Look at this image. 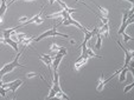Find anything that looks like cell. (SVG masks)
Masks as SVG:
<instances>
[{"instance_id":"14","label":"cell","mask_w":134,"mask_h":100,"mask_svg":"<svg viewBox=\"0 0 134 100\" xmlns=\"http://www.w3.org/2000/svg\"><path fill=\"white\" fill-rule=\"evenodd\" d=\"M96 7L97 8H99V10H100V12H101V15H103V17H108V10H106V8H103V7H102V6H100V5H96Z\"/></svg>"},{"instance_id":"19","label":"cell","mask_w":134,"mask_h":100,"mask_svg":"<svg viewBox=\"0 0 134 100\" xmlns=\"http://www.w3.org/2000/svg\"><path fill=\"white\" fill-rule=\"evenodd\" d=\"M58 53H62V54L66 55V54H68V50H66L65 47H59V50H58Z\"/></svg>"},{"instance_id":"13","label":"cell","mask_w":134,"mask_h":100,"mask_svg":"<svg viewBox=\"0 0 134 100\" xmlns=\"http://www.w3.org/2000/svg\"><path fill=\"white\" fill-rule=\"evenodd\" d=\"M101 45H102V35L100 32H97V40H96V50H101Z\"/></svg>"},{"instance_id":"7","label":"cell","mask_w":134,"mask_h":100,"mask_svg":"<svg viewBox=\"0 0 134 100\" xmlns=\"http://www.w3.org/2000/svg\"><path fill=\"white\" fill-rule=\"evenodd\" d=\"M63 57H64V54H62V53H58L57 52V54H56V57L53 58V60H52V70H53V72L55 71H57V68H58V65H59V63L62 61V59H63Z\"/></svg>"},{"instance_id":"11","label":"cell","mask_w":134,"mask_h":100,"mask_svg":"<svg viewBox=\"0 0 134 100\" xmlns=\"http://www.w3.org/2000/svg\"><path fill=\"white\" fill-rule=\"evenodd\" d=\"M6 10H7V3H6V0H1V5H0V21L3 20V17L6 13Z\"/></svg>"},{"instance_id":"6","label":"cell","mask_w":134,"mask_h":100,"mask_svg":"<svg viewBox=\"0 0 134 100\" xmlns=\"http://www.w3.org/2000/svg\"><path fill=\"white\" fill-rule=\"evenodd\" d=\"M62 25H64V26H68V25H74V26H76V27H79L80 30H82V28H83V26H82L81 24H80V23H77L76 20H74L72 18L70 17V14L68 15V18H66L65 20H63V21H62Z\"/></svg>"},{"instance_id":"21","label":"cell","mask_w":134,"mask_h":100,"mask_svg":"<svg viewBox=\"0 0 134 100\" xmlns=\"http://www.w3.org/2000/svg\"><path fill=\"white\" fill-rule=\"evenodd\" d=\"M134 87V84H131V85H128V86H126V87H125V90H124V92L125 93H127V92H129V91L132 90V88Z\"/></svg>"},{"instance_id":"17","label":"cell","mask_w":134,"mask_h":100,"mask_svg":"<svg viewBox=\"0 0 134 100\" xmlns=\"http://www.w3.org/2000/svg\"><path fill=\"white\" fill-rule=\"evenodd\" d=\"M7 94V88H4L3 86H0V95L1 97H6Z\"/></svg>"},{"instance_id":"4","label":"cell","mask_w":134,"mask_h":100,"mask_svg":"<svg viewBox=\"0 0 134 100\" xmlns=\"http://www.w3.org/2000/svg\"><path fill=\"white\" fill-rule=\"evenodd\" d=\"M21 84H23V81H21V80H14V81H12V83L3 84V87L4 88H7V90H10V91H12L13 99H15V91L20 87Z\"/></svg>"},{"instance_id":"22","label":"cell","mask_w":134,"mask_h":100,"mask_svg":"<svg viewBox=\"0 0 134 100\" xmlns=\"http://www.w3.org/2000/svg\"><path fill=\"white\" fill-rule=\"evenodd\" d=\"M27 78H33V77H36V75H38L37 73H27Z\"/></svg>"},{"instance_id":"1","label":"cell","mask_w":134,"mask_h":100,"mask_svg":"<svg viewBox=\"0 0 134 100\" xmlns=\"http://www.w3.org/2000/svg\"><path fill=\"white\" fill-rule=\"evenodd\" d=\"M26 47H23V50L20 51V52H18V54H17V57L14 58V59L11 61V63H8V64H6L5 66H4L1 70H0V77H4L5 74H7V73H10V72H12L14 68H18V67H25L24 65H21V64H19V58L21 57V54H23V52H24V50H25Z\"/></svg>"},{"instance_id":"5","label":"cell","mask_w":134,"mask_h":100,"mask_svg":"<svg viewBox=\"0 0 134 100\" xmlns=\"http://www.w3.org/2000/svg\"><path fill=\"white\" fill-rule=\"evenodd\" d=\"M118 44H119L120 48H122V51L125 52V58H126V59H125V65H124V67H128L129 63L132 61V58H133V52H132V51H129V50H127V48H125V46H122L120 41H118Z\"/></svg>"},{"instance_id":"9","label":"cell","mask_w":134,"mask_h":100,"mask_svg":"<svg viewBox=\"0 0 134 100\" xmlns=\"http://www.w3.org/2000/svg\"><path fill=\"white\" fill-rule=\"evenodd\" d=\"M87 60H88V58H79L77 61L75 63V70H80V68L83 67L87 64Z\"/></svg>"},{"instance_id":"3","label":"cell","mask_w":134,"mask_h":100,"mask_svg":"<svg viewBox=\"0 0 134 100\" xmlns=\"http://www.w3.org/2000/svg\"><path fill=\"white\" fill-rule=\"evenodd\" d=\"M61 87H59V83H58V72L55 71L53 72V81H52V85H51V90L49 92V95H48V99H51L56 95V93L61 92Z\"/></svg>"},{"instance_id":"12","label":"cell","mask_w":134,"mask_h":100,"mask_svg":"<svg viewBox=\"0 0 134 100\" xmlns=\"http://www.w3.org/2000/svg\"><path fill=\"white\" fill-rule=\"evenodd\" d=\"M56 1H58V4L62 6V7H63V10L65 11V12H68V14H71V13H75V12H77V10H76V8H69L68 6L65 5V4H64V3H62L61 0H56Z\"/></svg>"},{"instance_id":"23","label":"cell","mask_w":134,"mask_h":100,"mask_svg":"<svg viewBox=\"0 0 134 100\" xmlns=\"http://www.w3.org/2000/svg\"><path fill=\"white\" fill-rule=\"evenodd\" d=\"M125 1H129V3H132V4H134V0H125Z\"/></svg>"},{"instance_id":"24","label":"cell","mask_w":134,"mask_h":100,"mask_svg":"<svg viewBox=\"0 0 134 100\" xmlns=\"http://www.w3.org/2000/svg\"><path fill=\"white\" fill-rule=\"evenodd\" d=\"M55 1H56V0H49V3H50V4H53Z\"/></svg>"},{"instance_id":"18","label":"cell","mask_w":134,"mask_h":100,"mask_svg":"<svg viewBox=\"0 0 134 100\" xmlns=\"http://www.w3.org/2000/svg\"><path fill=\"white\" fill-rule=\"evenodd\" d=\"M122 38H124V41H125V43H128V41H131V40H132V38L129 37L128 34H126L125 32L122 33Z\"/></svg>"},{"instance_id":"16","label":"cell","mask_w":134,"mask_h":100,"mask_svg":"<svg viewBox=\"0 0 134 100\" xmlns=\"http://www.w3.org/2000/svg\"><path fill=\"white\" fill-rule=\"evenodd\" d=\"M86 53H87V55L88 57H93V58H102V57H100V55H96L95 53L91 51V48H87V51H86Z\"/></svg>"},{"instance_id":"15","label":"cell","mask_w":134,"mask_h":100,"mask_svg":"<svg viewBox=\"0 0 134 100\" xmlns=\"http://www.w3.org/2000/svg\"><path fill=\"white\" fill-rule=\"evenodd\" d=\"M55 97L57 98V99H64V100H68V99H69V97H68V95H66V94H64V93L62 92V91H61V92H58V93H56V95H55Z\"/></svg>"},{"instance_id":"2","label":"cell","mask_w":134,"mask_h":100,"mask_svg":"<svg viewBox=\"0 0 134 100\" xmlns=\"http://www.w3.org/2000/svg\"><path fill=\"white\" fill-rule=\"evenodd\" d=\"M56 26L52 28V30H49V31H46V32H44L43 34H41V35H38L37 38H33V41H39V40H42V39H45V38H48V37H62V38H65V39H69V35L68 34H62V33H59L58 31L56 30Z\"/></svg>"},{"instance_id":"20","label":"cell","mask_w":134,"mask_h":100,"mask_svg":"<svg viewBox=\"0 0 134 100\" xmlns=\"http://www.w3.org/2000/svg\"><path fill=\"white\" fill-rule=\"evenodd\" d=\"M58 50H59V47H58L57 44H52V45H51V51H53V52H58Z\"/></svg>"},{"instance_id":"10","label":"cell","mask_w":134,"mask_h":100,"mask_svg":"<svg viewBox=\"0 0 134 100\" xmlns=\"http://www.w3.org/2000/svg\"><path fill=\"white\" fill-rule=\"evenodd\" d=\"M15 30H18V27L10 28V30H1V33H3V35H4V39H8V38H11V35L14 34Z\"/></svg>"},{"instance_id":"8","label":"cell","mask_w":134,"mask_h":100,"mask_svg":"<svg viewBox=\"0 0 134 100\" xmlns=\"http://www.w3.org/2000/svg\"><path fill=\"white\" fill-rule=\"evenodd\" d=\"M39 59L43 61L44 64H45L46 66H48L49 68L52 66V60H53V58H51L49 54H41L39 55Z\"/></svg>"}]
</instances>
